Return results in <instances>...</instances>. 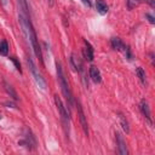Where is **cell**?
<instances>
[{
  "label": "cell",
  "instance_id": "cell-12",
  "mask_svg": "<svg viewBox=\"0 0 155 155\" xmlns=\"http://www.w3.org/2000/svg\"><path fill=\"white\" fill-rule=\"evenodd\" d=\"M110 43H111L113 49H114V50H118V51H121V50H124V49L126 47V46L121 43V40H120L119 38H113Z\"/></svg>",
  "mask_w": 155,
  "mask_h": 155
},
{
  "label": "cell",
  "instance_id": "cell-8",
  "mask_svg": "<svg viewBox=\"0 0 155 155\" xmlns=\"http://www.w3.org/2000/svg\"><path fill=\"white\" fill-rule=\"evenodd\" d=\"M84 41H85V46H86L83 50L84 56H85V58H86L89 62H91V61H93V49H92V46L90 45V43L87 40H84Z\"/></svg>",
  "mask_w": 155,
  "mask_h": 155
},
{
  "label": "cell",
  "instance_id": "cell-19",
  "mask_svg": "<svg viewBox=\"0 0 155 155\" xmlns=\"http://www.w3.org/2000/svg\"><path fill=\"white\" fill-rule=\"evenodd\" d=\"M0 3L3 4L4 7H7V5H9V0H0Z\"/></svg>",
  "mask_w": 155,
  "mask_h": 155
},
{
  "label": "cell",
  "instance_id": "cell-22",
  "mask_svg": "<svg viewBox=\"0 0 155 155\" xmlns=\"http://www.w3.org/2000/svg\"><path fill=\"white\" fill-rule=\"evenodd\" d=\"M47 3H49V5H50V6H53V4H55V0H47Z\"/></svg>",
  "mask_w": 155,
  "mask_h": 155
},
{
  "label": "cell",
  "instance_id": "cell-21",
  "mask_svg": "<svg viewBox=\"0 0 155 155\" xmlns=\"http://www.w3.org/2000/svg\"><path fill=\"white\" fill-rule=\"evenodd\" d=\"M81 1H83V3L85 4V5H87L89 7L91 6V3H90V0H81Z\"/></svg>",
  "mask_w": 155,
  "mask_h": 155
},
{
  "label": "cell",
  "instance_id": "cell-6",
  "mask_svg": "<svg viewBox=\"0 0 155 155\" xmlns=\"http://www.w3.org/2000/svg\"><path fill=\"white\" fill-rule=\"evenodd\" d=\"M70 62H72L73 67L75 68V70L78 73H80L81 75H84V64H83V62H81V60H80L79 57H76L75 55H72Z\"/></svg>",
  "mask_w": 155,
  "mask_h": 155
},
{
  "label": "cell",
  "instance_id": "cell-23",
  "mask_svg": "<svg viewBox=\"0 0 155 155\" xmlns=\"http://www.w3.org/2000/svg\"><path fill=\"white\" fill-rule=\"evenodd\" d=\"M0 118H1V114H0Z\"/></svg>",
  "mask_w": 155,
  "mask_h": 155
},
{
  "label": "cell",
  "instance_id": "cell-10",
  "mask_svg": "<svg viewBox=\"0 0 155 155\" xmlns=\"http://www.w3.org/2000/svg\"><path fill=\"white\" fill-rule=\"evenodd\" d=\"M96 9L100 15H106L108 12V5L104 0H96Z\"/></svg>",
  "mask_w": 155,
  "mask_h": 155
},
{
  "label": "cell",
  "instance_id": "cell-11",
  "mask_svg": "<svg viewBox=\"0 0 155 155\" xmlns=\"http://www.w3.org/2000/svg\"><path fill=\"white\" fill-rule=\"evenodd\" d=\"M4 89H5V91L7 92V94L11 97L12 100L18 101V94H17V92H16V91H15V89H13L10 84H7L6 81H4Z\"/></svg>",
  "mask_w": 155,
  "mask_h": 155
},
{
  "label": "cell",
  "instance_id": "cell-17",
  "mask_svg": "<svg viewBox=\"0 0 155 155\" xmlns=\"http://www.w3.org/2000/svg\"><path fill=\"white\" fill-rule=\"evenodd\" d=\"M10 61H12L13 62V64H15V67H16V69L19 72V73H21L22 70H21V66H19V62L16 60V58L15 57H10Z\"/></svg>",
  "mask_w": 155,
  "mask_h": 155
},
{
  "label": "cell",
  "instance_id": "cell-15",
  "mask_svg": "<svg viewBox=\"0 0 155 155\" xmlns=\"http://www.w3.org/2000/svg\"><path fill=\"white\" fill-rule=\"evenodd\" d=\"M9 53V44L6 40H1L0 41V55L6 56Z\"/></svg>",
  "mask_w": 155,
  "mask_h": 155
},
{
  "label": "cell",
  "instance_id": "cell-7",
  "mask_svg": "<svg viewBox=\"0 0 155 155\" xmlns=\"http://www.w3.org/2000/svg\"><path fill=\"white\" fill-rule=\"evenodd\" d=\"M90 76H91L92 81L96 83V84H97V83H101V80H102L100 69L97 68V67H94V66H92V67L90 68Z\"/></svg>",
  "mask_w": 155,
  "mask_h": 155
},
{
  "label": "cell",
  "instance_id": "cell-5",
  "mask_svg": "<svg viewBox=\"0 0 155 155\" xmlns=\"http://www.w3.org/2000/svg\"><path fill=\"white\" fill-rule=\"evenodd\" d=\"M116 144H118V151L120 155H127V149H126V143L123 138V136L120 133L116 132Z\"/></svg>",
  "mask_w": 155,
  "mask_h": 155
},
{
  "label": "cell",
  "instance_id": "cell-4",
  "mask_svg": "<svg viewBox=\"0 0 155 155\" xmlns=\"http://www.w3.org/2000/svg\"><path fill=\"white\" fill-rule=\"evenodd\" d=\"M78 114H79V119H80V124H81V127L85 132L86 136H89V127H87V121H86V116H85V113L83 110V107L80 106V103H78Z\"/></svg>",
  "mask_w": 155,
  "mask_h": 155
},
{
  "label": "cell",
  "instance_id": "cell-3",
  "mask_svg": "<svg viewBox=\"0 0 155 155\" xmlns=\"http://www.w3.org/2000/svg\"><path fill=\"white\" fill-rule=\"evenodd\" d=\"M55 103H56V106H57L58 111H60V114H61V118H62L64 121H68V120H69V113L67 111L66 107L63 106L61 98H60L58 96H55Z\"/></svg>",
  "mask_w": 155,
  "mask_h": 155
},
{
  "label": "cell",
  "instance_id": "cell-20",
  "mask_svg": "<svg viewBox=\"0 0 155 155\" xmlns=\"http://www.w3.org/2000/svg\"><path fill=\"white\" fill-rule=\"evenodd\" d=\"M4 106H6V107H9V108H10V107H11V108H16V106H15L13 103H10V102H5Z\"/></svg>",
  "mask_w": 155,
  "mask_h": 155
},
{
  "label": "cell",
  "instance_id": "cell-1",
  "mask_svg": "<svg viewBox=\"0 0 155 155\" xmlns=\"http://www.w3.org/2000/svg\"><path fill=\"white\" fill-rule=\"evenodd\" d=\"M56 68H57V76H58V81H60L62 92H63V94L66 96V98H67L69 106H73V103H74V101H73V94H72V91H70V89H69V85H68V83H67V80H66V76H64L62 66L57 62V63H56Z\"/></svg>",
  "mask_w": 155,
  "mask_h": 155
},
{
  "label": "cell",
  "instance_id": "cell-14",
  "mask_svg": "<svg viewBox=\"0 0 155 155\" xmlns=\"http://www.w3.org/2000/svg\"><path fill=\"white\" fill-rule=\"evenodd\" d=\"M119 119H120V124H121V127H123V130L126 132V133H128L130 132V127H128V123H127V120L125 119V116L120 113L119 114Z\"/></svg>",
  "mask_w": 155,
  "mask_h": 155
},
{
  "label": "cell",
  "instance_id": "cell-13",
  "mask_svg": "<svg viewBox=\"0 0 155 155\" xmlns=\"http://www.w3.org/2000/svg\"><path fill=\"white\" fill-rule=\"evenodd\" d=\"M136 74H137V76L140 78V80L142 81L143 85H145V81H147V76H145V72L143 70L142 67H138L137 69H136Z\"/></svg>",
  "mask_w": 155,
  "mask_h": 155
},
{
  "label": "cell",
  "instance_id": "cell-2",
  "mask_svg": "<svg viewBox=\"0 0 155 155\" xmlns=\"http://www.w3.org/2000/svg\"><path fill=\"white\" fill-rule=\"evenodd\" d=\"M27 63H28V67H29V69H30V72H32V74H33V76H34V80H35L36 85L40 87L41 90H45V89H46V83H45V80H44L43 75L39 73V70H38V68H36V66L34 64V62L32 61V58H28Z\"/></svg>",
  "mask_w": 155,
  "mask_h": 155
},
{
  "label": "cell",
  "instance_id": "cell-18",
  "mask_svg": "<svg viewBox=\"0 0 155 155\" xmlns=\"http://www.w3.org/2000/svg\"><path fill=\"white\" fill-rule=\"evenodd\" d=\"M145 17L148 18V21H149L151 24H154V23H155V19H154V17H153L150 13H145Z\"/></svg>",
  "mask_w": 155,
  "mask_h": 155
},
{
  "label": "cell",
  "instance_id": "cell-9",
  "mask_svg": "<svg viewBox=\"0 0 155 155\" xmlns=\"http://www.w3.org/2000/svg\"><path fill=\"white\" fill-rule=\"evenodd\" d=\"M141 110H142V113H143V115L145 116V119L148 120V123L151 125V116H150V109H149V106H148V103L143 100L142 102H141Z\"/></svg>",
  "mask_w": 155,
  "mask_h": 155
},
{
  "label": "cell",
  "instance_id": "cell-16",
  "mask_svg": "<svg viewBox=\"0 0 155 155\" xmlns=\"http://www.w3.org/2000/svg\"><path fill=\"white\" fill-rule=\"evenodd\" d=\"M18 5H19V9H21V13L28 17V6H27L26 0H18Z\"/></svg>",
  "mask_w": 155,
  "mask_h": 155
}]
</instances>
